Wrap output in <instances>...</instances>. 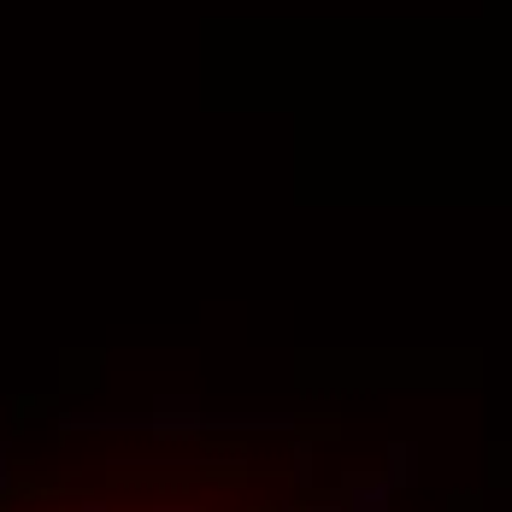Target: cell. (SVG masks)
<instances>
[{
    "label": "cell",
    "instance_id": "1",
    "mask_svg": "<svg viewBox=\"0 0 512 512\" xmlns=\"http://www.w3.org/2000/svg\"><path fill=\"white\" fill-rule=\"evenodd\" d=\"M0 512H312L277 477L224 460H148L77 471L6 495Z\"/></svg>",
    "mask_w": 512,
    "mask_h": 512
}]
</instances>
